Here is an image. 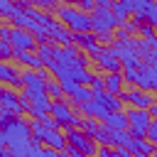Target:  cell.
Returning <instances> with one entry per match:
<instances>
[{
	"mask_svg": "<svg viewBox=\"0 0 157 157\" xmlns=\"http://www.w3.org/2000/svg\"><path fill=\"white\" fill-rule=\"evenodd\" d=\"M123 2L128 5L132 20L140 25V22H147V12L152 10V5H155L157 0H123Z\"/></svg>",
	"mask_w": 157,
	"mask_h": 157,
	"instance_id": "obj_17",
	"label": "cell"
},
{
	"mask_svg": "<svg viewBox=\"0 0 157 157\" xmlns=\"http://www.w3.org/2000/svg\"><path fill=\"white\" fill-rule=\"evenodd\" d=\"M123 101H128L130 103V108H145V110H150V105L155 103V98L147 93V91H142V88H132V91H125L123 96H120Z\"/></svg>",
	"mask_w": 157,
	"mask_h": 157,
	"instance_id": "obj_15",
	"label": "cell"
},
{
	"mask_svg": "<svg viewBox=\"0 0 157 157\" xmlns=\"http://www.w3.org/2000/svg\"><path fill=\"white\" fill-rule=\"evenodd\" d=\"M110 10H113V15H115V20H118V27H123V25H125V22H130V17H132V15H130V10H128V5H125L123 0H115Z\"/></svg>",
	"mask_w": 157,
	"mask_h": 157,
	"instance_id": "obj_26",
	"label": "cell"
},
{
	"mask_svg": "<svg viewBox=\"0 0 157 157\" xmlns=\"http://www.w3.org/2000/svg\"><path fill=\"white\" fill-rule=\"evenodd\" d=\"M150 115H152V118H155V120H157V101H155V103H152V105H150Z\"/></svg>",
	"mask_w": 157,
	"mask_h": 157,
	"instance_id": "obj_48",
	"label": "cell"
},
{
	"mask_svg": "<svg viewBox=\"0 0 157 157\" xmlns=\"http://www.w3.org/2000/svg\"><path fill=\"white\" fill-rule=\"evenodd\" d=\"M25 10H27V15H29V17H32V20H34V22H37V25L44 29V32H47V29H49V27L56 22V20H54L49 12H44V10H39V7H34V5H25Z\"/></svg>",
	"mask_w": 157,
	"mask_h": 157,
	"instance_id": "obj_20",
	"label": "cell"
},
{
	"mask_svg": "<svg viewBox=\"0 0 157 157\" xmlns=\"http://www.w3.org/2000/svg\"><path fill=\"white\" fill-rule=\"evenodd\" d=\"M78 128L88 135V137H96V132H98V128H101V123L98 120H93V118H81V123H78Z\"/></svg>",
	"mask_w": 157,
	"mask_h": 157,
	"instance_id": "obj_32",
	"label": "cell"
},
{
	"mask_svg": "<svg viewBox=\"0 0 157 157\" xmlns=\"http://www.w3.org/2000/svg\"><path fill=\"white\" fill-rule=\"evenodd\" d=\"M12 2H17V5H22V7H25V5H29L27 0H12Z\"/></svg>",
	"mask_w": 157,
	"mask_h": 157,
	"instance_id": "obj_50",
	"label": "cell"
},
{
	"mask_svg": "<svg viewBox=\"0 0 157 157\" xmlns=\"http://www.w3.org/2000/svg\"><path fill=\"white\" fill-rule=\"evenodd\" d=\"M15 12H17V2H12V0H0V15H2L5 20H10Z\"/></svg>",
	"mask_w": 157,
	"mask_h": 157,
	"instance_id": "obj_36",
	"label": "cell"
},
{
	"mask_svg": "<svg viewBox=\"0 0 157 157\" xmlns=\"http://www.w3.org/2000/svg\"><path fill=\"white\" fill-rule=\"evenodd\" d=\"M49 115L59 123V130H74V128H78V123H81V118L76 115V110H74L66 101H54Z\"/></svg>",
	"mask_w": 157,
	"mask_h": 157,
	"instance_id": "obj_5",
	"label": "cell"
},
{
	"mask_svg": "<svg viewBox=\"0 0 157 157\" xmlns=\"http://www.w3.org/2000/svg\"><path fill=\"white\" fill-rule=\"evenodd\" d=\"M78 7L83 12H93L96 10V0H78Z\"/></svg>",
	"mask_w": 157,
	"mask_h": 157,
	"instance_id": "obj_43",
	"label": "cell"
},
{
	"mask_svg": "<svg viewBox=\"0 0 157 157\" xmlns=\"http://www.w3.org/2000/svg\"><path fill=\"white\" fill-rule=\"evenodd\" d=\"M123 78L128 81V83H132V86H137V74H140V69H132V66H123Z\"/></svg>",
	"mask_w": 157,
	"mask_h": 157,
	"instance_id": "obj_38",
	"label": "cell"
},
{
	"mask_svg": "<svg viewBox=\"0 0 157 157\" xmlns=\"http://www.w3.org/2000/svg\"><path fill=\"white\" fill-rule=\"evenodd\" d=\"M61 157H69V155H61Z\"/></svg>",
	"mask_w": 157,
	"mask_h": 157,
	"instance_id": "obj_51",
	"label": "cell"
},
{
	"mask_svg": "<svg viewBox=\"0 0 157 157\" xmlns=\"http://www.w3.org/2000/svg\"><path fill=\"white\" fill-rule=\"evenodd\" d=\"M37 54H39L42 61L52 59V56H54V44H39V47H37Z\"/></svg>",
	"mask_w": 157,
	"mask_h": 157,
	"instance_id": "obj_40",
	"label": "cell"
},
{
	"mask_svg": "<svg viewBox=\"0 0 157 157\" xmlns=\"http://www.w3.org/2000/svg\"><path fill=\"white\" fill-rule=\"evenodd\" d=\"M137 37H142V39H155V37H157V29H155L150 22H140V25H137Z\"/></svg>",
	"mask_w": 157,
	"mask_h": 157,
	"instance_id": "obj_34",
	"label": "cell"
},
{
	"mask_svg": "<svg viewBox=\"0 0 157 157\" xmlns=\"http://www.w3.org/2000/svg\"><path fill=\"white\" fill-rule=\"evenodd\" d=\"M66 142L71 145V147H76V150H81L83 155H88V157H93V155H98V142L93 140V137H88L81 128H74V130H66Z\"/></svg>",
	"mask_w": 157,
	"mask_h": 157,
	"instance_id": "obj_9",
	"label": "cell"
},
{
	"mask_svg": "<svg viewBox=\"0 0 157 157\" xmlns=\"http://www.w3.org/2000/svg\"><path fill=\"white\" fill-rule=\"evenodd\" d=\"M98 145H113V130L105 125V123H101V128H98V132H96V137H93Z\"/></svg>",
	"mask_w": 157,
	"mask_h": 157,
	"instance_id": "obj_31",
	"label": "cell"
},
{
	"mask_svg": "<svg viewBox=\"0 0 157 157\" xmlns=\"http://www.w3.org/2000/svg\"><path fill=\"white\" fill-rule=\"evenodd\" d=\"M105 125L110 128V130H128L130 128V120H128V113H110L108 118H105Z\"/></svg>",
	"mask_w": 157,
	"mask_h": 157,
	"instance_id": "obj_25",
	"label": "cell"
},
{
	"mask_svg": "<svg viewBox=\"0 0 157 157\" xmlns=\"http://www.w3.org/2000/svg\"><path fill=\"white\" fill-rule=\"evenodd\" d=\"M42 145H47V147H54V150L64 152V150L69 147V142H66V132H61V130H47V135H44V142H42Z\"/></svg>",
	"mask_w": 157,
	"mask_h": 157,
	"instance_id": "obj_21",
	"label": "cell"
},
{
	"mask_svg": "<svg viewBox=\"0 0 157 157\" xmlns=\"http://www.w3.org/2000/svg\"><path fill=\"white\" fill-rule=\"evenodd\" d=\"M137 44H140V39H115L113 42V49H115V54L120 56V61H123V66H132V69H140L145 61L140 59V54H137Z\"/></svg>",
	"mask_w": 157,
	"mask_h": 157,
	"instance_id": "obj_4",
	"label": "cell"
},
{
	"mask_svg": "<svg viewBox=\"0 0 157 157\" xmlns=\"http://www.w3.org/2000/svg\"><path fill=\"white\" fill-rule=\"evenodd\" d=\"M0 108L2 110H10L12 115H25L29 113V103L22 93H15L10 86H2L0 91Z\"/></svg>",
	"mask_w": 157,
	"mask_h": 157,
	"instance_id": "obj_7",
	"label": "cell"
},
{
	"mask_svg": "<svg viewBox=\"0 0 157 157\" xmlns=\"http://www.w3.org/2000/svg\"><path fill=\"white\" fill-rule=\"evenodd\" d=\"M59 20L74 32V34H86V32H93V20H91V12H83L81 7H74V5H61L56 10Z\"/></svg>",
	"mask_w": 157,
	"mask_h": 157,
	"instance_id": "obj_2",
	"label": "cell"
},
{
	"mask_svg": "<svg viewBox=\"0 0 157 157\" xmlns=\"http://www.w3.org/2000/svg\"><path fill=\"white\" fill-rule=\"evenodd\" d=\"M32 135H34V142H44V135H47V128L39 123V120H32Z\"/></svg>",
	"mask_w": 157,
	"mask_h": 157,
	"instance_id": "obj_37",
	"label": "cell"
},
{
	"mask_svg": "<svg viewBox=\"0 0 157 157\" xmlns=\"http://www.w3.org/2000/svg\"><path fill=\"white\" fill-rule=\"evenodd\" d=\"M71 98H74V105H81V103L93 101V98H96V93H93V88H91V86H78V88H76V93H74Z\"/></svg>",
	"mask_w": 157,
	"mask_h": 157,
	"instance_id": "obj_28",
	"label": "cell"
},
{
	"mask_svg": "<svg viewBox=\"0 0 157 157\" xmlns=\"http://www.w3.org/2000/svg\"><path fill=\"white\" fill-rule=\"evenodd\" d=\"M15 59H17L22 66H27V69H37V71L44 69V61H42L39 54H34V52H15Z\"/></svg>",
	"mask_w": 157,
	"mask_h": 157,
	"instance_id": "obj_22",
	"label": "cell"
},
{
	"mask_svg": "<svg viewBox=\"0 0 157 157\" xmlns=\"http://www.w3.org/2000/svg\"><path fill=\"white\" fill-rule=\"evenodd\" d=\"M0 157H12V152H10V147H0Z\"/></svg>",
	"mask_w": 157,
	"mask_h": 157,
	"instance_id": "obj_47",
	"label": "cell"
},
{
	"mask_svg": "<svg viewBox=\"0 0 157 157\" xmlns=\"http://www.w3.org/2000/svg\"><path fill=\"white\" fill-rule=\"evenodd\" d=\"M0 81L5 86H12V88H25V81H22V71H17L15 66H10L7 61L0 64Z\"/></svg>",
	"mask_w": 157,
	"mask_h": 157,
	"instance_id": "obj_18",
	"label": "cell"
},
{
	"mask_svg": "<svg viewBox=\"0 0 157 157\" xmlns=\"http://www.w3.org/2000/svg\"><path fill=\"white\" fill-rule=\"evenodd\" d=\"M128 150H130L132 157H152V155H157V145L152 140H147V137H132Z\"/></svg>",
	"mask_w": 157,
	"mask_h": 157,
	"instance_id": "obj_19",
	"label": "cell"
},
{
	"mask_svg": "<svg viewBox=\"0 0 157 157\" xmlns=\"http://www.w3.org/2000/svg\"><path fill=\"white\" fill-rule=\"evenodd\" d=\"M128 120H130V135L132 137H147V132H150V125H152V115H150V110H145V108H130L128 110Z\"/></svg>",
	"mask_w": 157,
	"mask_h": 157,
	"instance_id": "obj_8",
	"label": "cell"
},
{
	"mask_svg": "<svg viewBox=\"0 0 157 157\" xmlns=\"http://www.w3.org/2000/svg\"><path fill=\"white\" fill-rule=\"evenodd\" d=\"M10 44L15 47V52H34V47H39V44H37V37H34L32 32H27V29H17V27H12Z\"/></svg>",
	"mask_w": 157,
	"mask_h": 157,
	"instance_id": "obj_11",
	"label": "cell"
},
{
	"mask_svg": "<svg viewBox=\"0 0 157 157\" xmlns=\"http://www.w3.org/2000/svg\"><path fill=\"white\" fill-rule=\"evenodd\" d=\"M0 59L7 61V59H15V47L10 42H0Z\"/></svg>",
	"mask_w": 157,
	"mask_h": 157,
	"instance_id": "obj_39",
	"label": "cell"
},
{
	"mask_svg": "<svg viewBox=\"0 0 157 157\" xmlns=\"http://www.w3.org/2000/svg\"><path fill=\"white\" fill-rule=\"evenodd\" d=\"M147 22H150V25L157 29V2H155V5H152V10L147 12Z\"/></svg>",
	"mask_w": 157,
	"mask_h": 157,
	"instance_id": "obj_44",
	"label": "cell"
},
{
	"mask_svg": "<svg viewBox=\"0 0 157 157\" xmlns=\"http://www.w3.org/2000/svg\"><path fill=\"white\" fill-rule=\"evenodd\" d=\"M34 145L32 123H27L22 115H15L12 123L0 128V147H10L12 157H25Z\"/></svg>",
	"mask_w": 157,
	"mask_h": 157,
	"instance_id": "obj_1",
	"label": "cell"
},
{
	"mask_svg": "<svg viewBox=\"0 0 157 157\" xmlns=\"http://www.w3.org/2000/svg\"><path fill=\"white\" fill-rule=\"evenodd\" d=\"M147 140H152V142L157 145V120H152V125H150V132H147Z\"/></svg>",
	"mask_w": 157,
	"mask_h": 157,
	"instance_id": "obj_46",
	"label": "cell"
},
{
	"mask_svg": "<svg viewBox=\"0 0 157 157\" xmlns=\"http://www.w3.org/2000/svg\"><path fill=\"white\" fill-rule=\"evenodd\" d=\"M76 108H78V113H81L83 118H93V120H101V123H105V118L110 115V110H108L103 103H98L96 98L88 101V103H81V105H76Z\"/></svg>",
	"mask_w": 157,
	"mask_h": 157,
	"instance_id": "obj_16",
	"label": "cell"
},
{
	"mask_svg": "<svg viewBox=\"0 0 157 157\" xmlns=\"http://www.w3.org/2000/svg\"><path fill=\"white\" fill-rule=\"evenodd\" d=\"M25 157H61V152H59V150H54V147H47V145L34 142V145H32V150H29Z\"/></svg>",
	"mask_w": 157,
	"mask_h": 157,
	"instance_id": "obj_27",
	"label": "cell"
},
{
	"mask_svg": "<svg viewBox=\"0 0 157 157\" xmlns=\"http://www.w3.org/2000/svg\"><path fill=\"white\" fill-rule=\"evenodd\" d=\"M98 157H132V155H130V150H125V147L101 145V147H98Z\"/></svg>",
	"mask_w": 157,
	"mask_h": 157,
	"instance_id": "obj_29",
	"label": "cell"
},
{
	"mask_svg": "<svg viewBox=\"0 0 157 157\" xmlns=\"http://www.w3.org/2000/svg\"><path fill=\"white\" fill-rule=\"evenodd\" d=\"M47 93H49V98H54V101H61V98H64V88H61V83H59L56 78H49Z\"/></svg>",
	"mask_w": 157,
	"mask_h": 157,
	"instance_id": "obj_33",
	"label": "cell"
},
{
	"mask_svg": "<svg viewBox=\"0 0 157 157\" xmlns=\"http://www.w3.org/2000/svg\"><path fill=\"white\" fill-rule=\"evenodd\" d=\"M74 44L81 49V52H86V54H91L93 59L103 52V47H101V42H98V37L93 34V32H86V34H74Z\"/></svg>",
	"mask_w": 157,
	"mask_h": 157,
	"instance_id": "obj_13",
	"label": "cell"
},
{
	"mask_svg": "<svg viewBox=\"0 0 157 157\" xmlns=\"http://www.w3.org/2000/svg\"><path fill=\"white\" fill-rule=\"evenodd\" d=\"M93 61H96V66H98L101 71H105V74H120V71H123V61H120V56L115 54L113 47H103V52H101Z\"/></svg>",
	"mask_w": 157,
	"mask_h": 157,
	"instance_id": "obj_10",
	"label": "cell"
},
{
	"mask_svg": "<svg viewBox=\"0 0 157 157\" xmlns=\"http://www.w3.org/2000/svg\"><path fill=\"white\" fill-rule=\"evenodd\" d=\"M29 5L44 10V12H52V10H59V0H27Z\"/></svg>",
	"mask_w": 157,
	"mask_h": 157,
	"instance_id": "obj_35",
	"label": "cell"
},
{
	"mask_svg": "<svg viewBox=\"0 0 157 157\" xmlns=\"http://www.w3.org/2000/svg\"><path fill=\"white\" fill-rule=\"evenodd\" d=\"M22 81H25V88L47 91L49 74H47V69H42V71H37V69H25V71H22Z\"/></svg>",
	"mask_w": 157,
	"mask_h": 157,
	"instance_id": "obj_14",
	"label": "cell"
},
{
	"mask_svg": "<svg viewBox=\"0 0 157 157\" xmlns=\"http://www.w3.org/2000/svg\"><path fill=\"white\" fill-rule=\"evenodd\" d=\"M91 20H93V34L96 37L113 34V29L118 27V20H115V15H113L110 7H96L91 12Z\"/></svg>",
	"mask_w": 157,
	"mask_h": 157,
	"instance_id": "obj_6",
	"label": "cell"
},
{
	"mask_svg": "<svg viewBox=\"0 0 157 157\" xmlns=\"http://www.w3.org/2000/svg\"><path fill=\"white\" fill-rule=\"evenodd\" d=\"M130 142H132V135H130V130H113V145L110 147H130Z\"/></svg>",
	"mask_w": 157,
	"mask_h": 157,
	"instance_id": "obj_30",
	"label": "cell"
},
{
	"mask_svg": "<svg viewBox=\"0 0 157 157\" xmlns=\"http://www.w3.org/2000/svg\"><path fill=\"white\" fill-rule=\"evenodd\" d=\"M22 96L27 98L29 103V115L32 120H39L42 115H49L52 113V98L47 91H37V88H22Z\"/></svg>",
	"mask_w": 157,
	"mask_h": 157,
	"instance_id": "obj_3",
	"label": "cell"
},
{
	"mask_svg": "<svg viewBox=\"0 0 157 157\" xmlns=\"http://www.w3.org/2000/svg\"><path fill=\"white\" fill-rule=\"evenodd\" d=\"M96 101L103 103L110 113H120V110H123V98H120V96H113V93H108V91L96 93Z\"/></svg>",
	"mask_w": 157,
	"mask_h": 157,
	"instance_id": "obj_23",
	"label": "cell"
},
{
	"mask_svg": "<svg viewBox=\"0 0 157 157\" xmlns=\"http://www.w3.org/2000/svg\"><path fill=\"white\" fill-rule=\"evenodd\" d=\"M61 2H64V5H76L78 0H61Z\"/></svg>",
	"mask_w": 157,
	"mask_h": 157,
	"instance_id": "obj_49",
	"label": "cell"
},
{
	"mask_svg": "<svg viewBox=\"0 0 157 157\" xmlns=\"http://www.w3.org/2000/svg\"><path fill=\"white\" fill-rule=\"evenodd\" d=\"M123 83H125L123 74H108V76H105V91L113 93V96H123V93H125V91H123Z\"/></svg>",
	"mask_w": 157,
	"mask_h": 157,
	"instance_id": "obj_24",
	"label": "cell"
},
{
	"mask_svg": "<svg viewBox=\"0 0 157 157\" xmlns=\"http://www.w3.org/2000/svg\"><path fill=\"white\" fill-rule=\"evenodd\" d=\"M59 83H61V88H64V96H74L76 88H78V83H76L74 78H64V81H59Z\"/></svg>",
	"mask_w": 157,
	"mask_h": 157,
	"instance_id": "obj_41",
	"label": "cell"
},
{
	"mask_svg": "<svg viewBox=\"0 0 157 157\" xmlns=\"http://www.w3.org/2000/svg\"><path fill=\"white\" fill-rule=\"evenodd\" d=\"M47 34H49V39H52L54 44H59V47H71V44H74V32H71L64 22H59V20L47 29Z\"/></svg>",
	"mask_w": 157,
	"mask_h": 157,
	"instance_id": "obj_12",
	"label": "cell"
},
{
	"mask_svg": "<svg viewBox=\"0 0 157 157\" xmlns=\"http://www.w3.org/2000/svg\"><path fill=\"white\" fill-rule=\"evenodd\" d=\"M91 88H93V93H101V91H105V78H101V76H93V81H91Z\"/></svg>",
	"mask_w": 157,
	"mask_h": 157,
	"instance_id": "obj_42",
	"label": "cell"
},
{
	"mask_svg": "<svg viewBox=\"0 0 157 157\" xmlns=\"http://www.w3.org/2000/svg\"><path fill=\"white\" fill-rule=\"evenodd\" d=\"M10 34H12V27L2 25V27H0V42H10Z\"/></svg>",
	"mask_w": 157,
	"mask_h": 157,
	"instance_id": "obj_45",
	"label": "cell"
}]
</instances>
